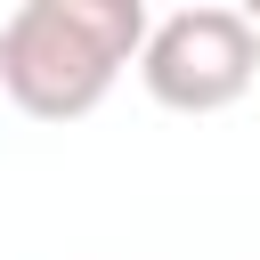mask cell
I'll return each instance as SVG.
<instances>
[{"label":"cell","instance_id":"2","mask_svg":"<svg viewBox=\"0 0 260 260\" xmlns=\"http://www.w3.org/2000/svg\"><path fill=\"white\" fill-rule=\"evenodd\" d=\"M138 81L171 114H219L260 81V32L244 8H179L146 32Z\"/></svg>","mask_w":260,"mask_h":260},{"label":"cell","instance_id":"1","mask_svg":"<svg viewBox=\"0 0 260 260\" xmlns=\"http://www.w3.org/2000/svg\"><path fill=\"white\" fill-rule=\"evenodd\" d=\"M138 0H24L0 24V89L32 122H81L130 57H146Z\"/></svg>","mask_w":260,"mask_h":260},{"label":"cell","instance_id":"3","mask_svg":"<svg viewBox=\"0 0 260 260\" xmlns=\"http://www.w3.org/2000/svg\"><path fill=\"white\" fill-rule=\"evenodd\" d=\"M244 16H252V32H260V8H244Z\"/></svg>","mask_w":260,"mask_h":260}]
</instances>
